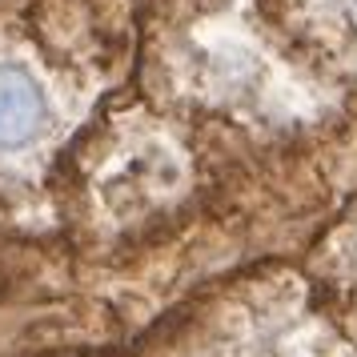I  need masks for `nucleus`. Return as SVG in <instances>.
I'll return each instance as SVG.
<instances>
[{"label": "nucleus", "instance_id": "obj_1", "mask_svg": "<svg viewBox=\"0 0 357 357\" xmlns=\"http://www.w3.org/2000/svg\"><path fill=\"white\" fill-rule=\"evenodd\" d=\"M49 116L45 93L33 73L20 65H0V145H24Z\"/></svg>", "mask_w": 357, "mask_h": 357}]
</instances>
